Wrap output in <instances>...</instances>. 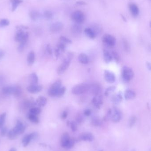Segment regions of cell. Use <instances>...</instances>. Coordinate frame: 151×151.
Wrapping results in <instances>:
<instances>
[{
	"mask_svg": "<svg viewBox=\"0 0 151 151\" xmlns=\"http://www.w3.org/2000/svg\"><path fill=\"white\" fill-rule=\"evenodd\" d=\"M16 29L17 31L15 36V40L17 42H20V44H26L29 37L28 32H24L19 26L16 27Z\"/></svg>",
	"mask_w": 151,
	"mask_h": 151,
	"instance_id": "cell-1",
	"label": "cell"
},
{
	"mask_svg": "<svg viewBox=\"0 0 151 151\" xmlns=\"http://www.w3.org/2000/svg\"><path fill=\"white\" fill-rule=\"evenodd\" d=\"M74 57V55L72 52H69L67 54V58L65 59L62 63L58 67L57 69V73L59 75L62 74L64 73L67 69L68 68L72 60Z\"/></svg>",
	"mask_w": 151,
	"mask_h": 151,
	"instance_id": "cell-2",
	"label": "cell"
},
{
	"mask_svg": "<svg viewBox=\"0 0 151 151\" xmlns=\"http://www.w3.org/2000/svg\"><path fill=\"white\" fill-rule=\"evenodd\" d=\"M90 85L87 84H81L73 88L72 92L73 94L79 95L89 91Z\"/></svg>",
	"mask_w": 151,
	"mask_h": 151,
	"instance_id": "cell-3",
	"label": "cell"
},
{
	"mask_svg": "<svg viewBox=\"0 0 151 151\" xmlns=\"http://www.w3.org/2000/svg\"><path fill=\"white\" fill-rule=\"evenodd\" d=\"M71 18L75 22L78 24H81L84 22L86 20V16L84 13L80 10H77L73 12Z\"/></svg>",
	"mask_w": 151,
	"mask_h": 151,
	"instance_id": "cell-4",
	"label": "cell"
},
{
	"mask_svg": "<svg viewBox=\"0 0 151 151\" xmlns=\"http://www.w3.org/2000/svg\"><path fill=\"white\" fill-rule=\"evenodd\" d=\"M134 76V73L131 68L126 66L123 67L122 71V77L125 81L129 82L133 79Z\"/></svg>",
	"mask_w": 151,
	"mask_h": 151,
	"instance_id": "cell-5",
	"label": "cell"
},
{
	"mask_svg": "<svg viewBox=\"0 0 151 151\" xmlns=\"http://www.w3.org/2000/svg\"><path fill=\"white\" fill-rule=\"evenodd\" d=\"M62 85V81L58 80L55 81L51 85L48 91V94L51 97L57 96L58 89H60Z\"/></svg>",
	"mask_w": 151,
	"mask_h": 151,
	"instance_id": "cell-6",
	"label": "cell"
},
{
	"mask_svg": "<svg viewBox=\"0 0 151 151\" xmlns=\"http://www.w3.org/2000/svg\"><path fill=\"white\" fill-rule=\"evenodd\" d=\"M102 40L103 42L109 47H113L114 46L116 42V39L115 37L111 34H108L103 35Z\"/></svg>",
	"mask_w": 151,
	"mask_h": 151,
	"instance_id": "cell-7",
	"label": "cell"
},
{
	"mask_svg": "<svg viewBox=\"0 0 151 151\" xmlns=\"http://www.w3.org/2000/svg\"><path fill=\"white\" fill-rule=\"evenodd\" d=\"M121 117H122V113L121 111L117 107H113V113H112L111 116L112 121L115 123L121 121Z\"/></svg>",
	"mask_w": 151,
	"mask_h": 151,
	"instance_id": "cell-8",
	"label": "cell"
},
{
	"mask_svg": "<svg viewBox=\"0 0 151 151\" xmlns=\"http://www.w3.org/2000/svg\"><path fill=\"white\" fill-rule=\"evenodd\" d=\"M63 28V24L60 22L54 23L50 25V30L52 33H58L62 30Z\"/></svg>",
	"mask_w": 151,
	"mask_h": 151,
	"instance_id": "cell-9",
	"label": "cell"
},
{
	"mask_svg": "<svg viewBox=\"0 0 151 151\" xmlns=\"http://www.w3.org/2000/svg\"><path fill=\"white\" fill-rule=\"evenodd\" d=\"M13 129L17 133V135H20L24 133L25 127L21 121L18 120L16 122V126L14 127Z\"/></svg>",
	"mask_w": 151,
	"mask_h": 151,
	"instance_id": "cell-10",
	"label": "cell"
},
{
	"mask_svg": "<svg viewBox=\"0 0 151 151\" xmlns=\"http://www.w3.org/2000/svg\"><path fill=\"white\" fill-rule=\"evenodd\" d=\"M104 78L107 82L110 84L114 82L116 80L114 74L112 72L107 70L104 72Z\"/></svg>",
	"mask_w": 151,
	"mask_h": 151,
	"instance_id": "cell-11",
	"label": "cell"
},
{
	"mask_svg": "<svg viewBox=\"0 0 151 151\" xmlns=\"http://www.w3.org/2000/svg\"><path fill=\"white\" fill-rule=\"evenodd\" d=\"M101 89L99 85L96 84L90 85L89 91H90L93 95H95V96L99 95L101 93Z\"/></svg>",
	"mask_w": 151,
	"mask_h": 151,
	"instance_id": "cell-12",
	"label": "cell"
},
{
	"mask_svg": "<svg viewBox=\"0 0 151 151\" xmlns=\"http://www.w3.org/2000/svg\"><path fill=\"white\" fill-rule=\"evenodd\" d=\"M129 11L133 16L137 17L139 15L140 10L137 5L132 3L129 4Z\"/></svg>",
	"mask_w": 151,
	"mask_h": 151,
	"instance_id": "cell-13",
	"label": "cell"
},
{
	"mask_svg": "<svg viewBox=\"0 0 151 151\" xmlns=\"http://www.w3.org/2000/svg\"><path fill=\"white\" fill-rule=\"evenodd\" d=\"M79 140L85 141H93L94 140V136L92 133H84L79 136Z\"/></svg>",
	"mask_w": 151,
	"mask_h": 151,
	"instance_id": "cell-14",
	"label": "cell"
},
{
	"mask_svg": "<svg viewBox=\"0 0 151 151\" xmlns=\"http://www.w3.org/2000/svg\"><path fill=\"white\" fill-rule=\"evenodd\" d=\"M92 103L95 107H96L98 109H99L103 104L102 96H101L100 95L95 96L92 99Z\"/></svg>",
	"mask_w": 151,
	"mask_h": 151,
	"instance_id": "cell-15",
	"label": "cell"
},
{
	"mask_svg": "<svg viewBox=\"0 0 151 151\" xmlns=\"http://www.w3.org/2000/svg\"><path fill=\"white\" fill-rule=\"evenodd\" d=\"M43 87L41 86L37 85H31L30 86L27 87V90L29 92L32 94H35L40 92L42 91Z\"/></svg>",
	"mask_w": 151,
	"mask_h": 151,
	"instance_id": "cell-16",
	"label": "cell"
},
{
	"mask_svg": "<svg viewBox=\"0 0 151 151\" xmlns=\"http://www.w3.org/2000/svg\"><path fill=\"white\" fill-rule=\"evenodd\" d=\"M70 139V137L68 133L67 132L63 133L61 138L60 144L61 147L65 148L68 142Z\"/></svg>",
	"mask_w": 151,
	"mask_h": 151,
	"instance_id": "cell-17",
	"label": "cell"
},
{
	"mask_svg": "<svg viewBox=\"0 0 151 151\" xmlns=\"http://www.w3.org/2000/svg\"><path fill=\"white\" fill-rule=\"evenodd\" d=\"M123 100V97L121 93L115 94L112 97L111 101L114 104H118Z\"/></svg>",
	"mask_w": 151,
	"mask_h": 151,
	"instance_id": "cell-18",
	"label": "cell"
},
{
	"mask_svg": "<svg viewBox=\"0 0 151 151\" xmlns=\"http://www.w3.org/2000/svg\"><path fill=\"white\" fill-rule=\"evenodd\" d=\"M84 32L87 36L91 39H94L96 38L97 34L95 32L93 29L91 28H87L85 29Z\"/></svg>",
	"mask_w": 151,
	"mask_h": 151,
	"instance_id": "cell-19",
	"label": "cell"
},
{
	"mask_svg": "<svg viewBox=\"0 0 151 151\" xmlns=\"http://www.w3.org/2000/svg\"><path fill=\"white\" fill-rule=\"evenodd\" d=\"M16 86H7L2 89V92L4 95H10L14 94Z\"/></svg>",
	"mask_w": 151,
	"mask_h": 151,
	"instance_id": "cell-20",
	"label": "cell"
},
{
	"mask_svg": "<svg viewBox=\"0 0 151 151\" xmlns=\"http://www.w3.org/2000/svg\"><path fill=\"white\" fill-rule=\"evenodd\" d=\"M103 57L105 62L106 63L110 62L113 60V56L112 54L109 52L108 50H103Z\"/></svg>",
	"mask_w": 151,
	"mask_h": 151,
	"instance_id": "cell-21",
	"label": "cell"
},
{
	"mask_svg": "<svg viewBox=\"0 0 151 151\" xmlns=\"http://www.w3.org/2000/svg\"><path fill=\"white\" fill-rule=\"evenodd\" d=\"M136 96V93L131 90H127L125 91L124 97L126 100H131L135 98Z\"/></svg>",
	"mask_w": 151,
	"mask_h": 151,
	"instance_id": "cell-22",
	"label": "cell"
},
{
	"mask_svg": "<svg viewBox=\"0 0 151 151\" xmlns=\"http://www.w3.org/2000/svg\"><path fill=\"white\" fill-rule=\"evenodd\" d=\"M78 59L79 61L83 64H87L89 62L88 57L84 53H81L79 55Z\"/></svg>",
	"mask_w": 151,
	"mask_h": 151,
	"instance_id": "cell-23",
	"label": "cell"
},
{
	"mask_svg": "<svg viewBox=\"0 0 151 151\" xmlns=\"http://www.w3.org/2000/svg\"><path fill=\"white\" fill-rule=\"evenodd\" d=\"M71 30L73 34H79L81 33L82 31V28L80 24H76L72 26L71 28Z\"/></svg>",
	"mask_w": 151,
	"mask_h": 151,
	"instance_id": "cell-24",
	"label": "cell"
},
{
	"mask_svg": "<svg viewBox=\"0 0 151 151\" xmlns=\"http://www.w3.org/2000/svg\"><path fill=\"white\" fill-rule=\"evenodd\" d=\"M35 60V54L33 51L29 53L27 57V63L28 65H32L34 63Z\"/></svg>",
	"mask_w": 151,
	"mask_h": 151,
	"instance_id": "cell-25",
	"label": "cell"
},
{
	"mask_svg": "<svg viewBox=\"0 0 151 151\" xmlns=\"http://www.w3.org/2000/svg\"><path fill=\"white\" fill-rule=\"evenodd\" d=\"M47 99L45 97L40 96L36 99V103L40 107H45L46 105Z\"/></svg>",
	"mask_w": 151,
	"mask_h": 151,
	"instance_id": "cell-26",
	"label": "cell"
},
{
	"mask_svg": "<svg viewBox=\"0 0 151 151\" xmlns=\"http://www.w3.org/2000/svg\"><path fill=\"white\" fill-rule=\"evenodd\" d=\"M30 81L32 85H37L38 77L36 73H32L30 76Z\"/></svg>",
	"mask_w": 151,
	"mask_h": 151,
	"instance_id": "cell-27",
	"label": "cell"
},
{
	"mask_svg": "<svg viewBox=\"0 0 151 151\" xmlns=\"http://www.w3.org/2000/svg\"><path fill=\"white\" fill-rule=\"evenodd\" d=\"M32 140V138L30 134L25 135L23 138L22 141L23 146L24 147H27L29 143Z\"/></svg>",
	"mask_w": 151,
	"mask_h": 151,
	"instance_id": "cell-28",
	"label": "cell"
},
{
	"mask_svg": "<svg viewBox=\"0 0 151 151\" xmlns=\"http://www.w3.org/2000/svg\"><path fill=\"white\" fill-rule=\"evenodd\" d=\"M29 16L32 20L36 21L40 17V14L39 12L37 11H33L30 12Z\"/></svg>",
	"mask_w": 151,
	"mask_h": 151,
	"instance_id": "cell-29",
	"label": "cell"
},
{
	"mask_svg": "<svg viewBox=\"0 0 151 151\" xmlns=\"http://www.w3.org/2000/svg\"><path fill=\"white\" fill-rule=\"evenodd\" d=\"M28 119L33 123L38 124L39 122V119L37 115L29 113L28 116Z\"/></svg>",
	"mask_w": 151,
	"mask_h": 151,
	"instance_id": "cell-30",
	"label": "cell"
},
{
	"mask_svg": "<svg viewBox=\"0 0 151 151\" xmlns=\"http://www.w3.org/2000/svg\"><path fill=\"white\" fill-rule=\"evenodd\" d=\"M17 136H18V135L13 130V129L12 130H10V131L8 132V135H7L8 139L10 140H14L16 139V138L17 137Z\"/></svg>",
	"mask_w": 151,
	"mask_h": 151,
	"instance_id": "cell-31",
	"label": "cell"
},
{
	"mask_svg": "<svg viewBox=\"0 0 151 151\" xmlns=\"http://www.w3.org/2000/svg\"><path fill=\"white\" fill-rule=\"evenodd\" d=\"M11 2L12 3V12H14L16 9L18 5L22 3L23 1L21 0H11Z\"/></svg>",
	"mask_w": 151,
	"mask_h": 151,
	"instance_id": "cell-32",
	"label": "cell"
},
{
	"mask_svg": "<svg viewBox=\"0 0 151 151\" xmlns=\"http://www.w3.org/2000/svg\"><path fill=\"white\" fill-rule=\"evenodd\" d=\"M92 124L95 126H99L102 124V121L99 118L94 117L92 119Z\"/></svg>",
	"mask_w": 151,
	"mask_h": 151,
	"instance_id": "cell-33",
	"label": "cell"
},
{
	"mask_svg": "<svg viewBox=\"0 0 151 151\" xmlns=\"http://www.w3.org/2000/svg\"><path fill=\"white\" fill-rule=\"evenodd\" d=\"M116 88L114 86H110V87L106 89L105 92V95L106 96H108L111 94V93L115 91Z\"/></svg>",
	"mask_w": 151,
	"mask_h": 151,
	"instance_id": "cell-34",
	"label": "cell"
},
{
	"mask_svg": "<svg viewBox=\"0 0 151 151\" xmlns=\"http://www.w3.org/2000/svg\"><path fill=\"white\" fill-rule=\"evenodd\" d=\"M41 112V110L38 107H32L29 110V113L36 115H39Z\"/></svg>",
	"mask_w": 151,
	"mask_h": 151,
	"instance_id": "cell-35",
	"label": "cell"
},
{
	"mask_svg": "<svg viewBox=\"0 0 151 151\" xmlns=\"http://www.w3.org/2000/svg\"><path fill=\"white\" fill-rule=\"evenodd\" d=\"M122 43H123L124 49L126 52H128L130 50V47L129 44V43L127 40L123 38L122 39Z\"/></svg>",
	"mask_w": 151,
	"mask_h": 151,
	"instance_id": "cell-36",
	"label": "cell"
},
{
	"mask_svg": "<svg viewBox=\"0 0 151 151\" xmlns=\"http://www.w3.org/2000/svg\"><path fill=\"white\" fill-rule=\"evenodd\" d=\"M59 40L60 42H62L63 43H64L66 45L67 44H71L72 43V41L69 38H67L66 37L63 36H61L59 38Z\"/></svg>",
	"mask_w": 151,
	"mask_h": 151,
	"instance_id": "cell-37",
	"label": "cell"
},
{
	"mask_svg": "<svg viewBox=\"0 0 151 151\" xmlns=\"http://www.w3.org/2000/svg\"><path fill=\"white\" fill-rule=\"evenodd\" d=\"M137 118L134 115L132 116L129 118V126L130 127H132L134 125H135V123L137 121Z\"/></svg>",
	"mask_w": 151,
	"mask_h": 151,
	"instance_id": "cell-38",
	"label": "cell"
},
{
	"mask_svg": "<svg viewBox=\"0 0 151 151\" xmlns=\"http://www.w3.org/2000/svg\"><path fill=\"white\" fill-rule=\"evenodd\" d=\"M75 144V139L70 138V140H69V141L68 142L65 148V149H71L74 146Z\"/></svg>",
	"mask_w": 151,
	"mask_h": 151,
	"instance_id": "cell-39",
	"label": "cell"
},
{
	"mask_svg": "<svg viewBox=\"0 0 151 151\" xmlns=\"http://www.w3.org/2000/svg\"><path fill=\"white\" fill-rule=\"evenodd\" d=\"M6 114L5 113H2L0 115V129H1L4 123L5 118H6Z\"/></svg>",
	"mask_w": 151,
	"mask_h": 151,
	"instance_id": "cell-40",
	"label": "cell"
},
{
	"mask_svg": "<svg viewBox=\"0 0 151 151\" xmlns=\"http://www.w3.org/2000/svg\"><path fill=\"white\" fill-rule=\"evenodd\" d=\"M113 58L114 59L115 61L116 62H119L120 60V57L119 55V54L118 53L116 52V51H113L111 53Z\"/></svg>",
	"mask_w": 151,
	"mask_h": 151,
	"instance_id": "cell-41",
	"label": "cell"
},
{
	"mask_svg": "<svg viewBox=\"0 0 151 151\" xmlns=\"http://www.w3.org/2000/svg\"><path fill=\"white\" fill-rule=\"evenodd\" d=\"M66 91V89L65 87H61L60 89H58V91L57 93V96L60 97L63 96Z\"/></svg>",
	"mask_w": 151,
	"mask_h": 151,
	"instance_id": "cell-42",
	"label": "cell"
},
{
	"mask_svg": "<svg viewBox=\"0 0 151 151\" xmlns=\"http://www.w3.org/2000/svg\"><path fill=\"white\" fill-rule=\"evenodd\" d=\"M22 93V89L19 86H16L15 87V90L14 92V96L16 97H19L20 96Z\"/></svg>",
	"mask_w": 151,
	"mask_h": 151,
	"instance_id": "cell-43",
	"label": "cell"
},
{
	"mask_svg": "<svg viewBox=\"0 0 151 151\" xmlns=\"http://www.w3.org/2000/svg\"><path fill=\"white\" fill-rule=\"evenodd\" d=\"M76 123L78 124H80L81 123H83L84 121V118L83 117V116L80 114L77 115L76 117Z\"/></svg>",
	"mask_w": 151,
	"mask_h": 151,
	"instance_id": "cell-44",
	"label": "cell"
},
{
	"mask_svg": "<svg viewBox=\"0 0 151 151\" xmlns=\"http://www.w3.org/2000/svg\"><path fill=\"white\" fill-rule=\"evenodd\" d=\"M10 22L8 20L2 19L0 20V27H4L9 25Z\"/></svg>",
	"mask_w": 151,
	"mask_h": 151,
	"instance_id": "cell-45",
	"label": "cell"
},
{
	"mask_svg": "<svg viewBox=\"0 0 151 151\" xmlns=\"http://www.w3.org/2000/svg\"><path fill=\"white\" fill-rule=\"evenodd\" d=\"M66 47V45L61 42L58 43L57 45V48L60 51H62V52H64Z\"/></svg>",
	"mask_w": 151,
	"mask_h": 151,
	"instance_id": "cell-46",
	"label": "cell"
},
{
	"mask_svg": "<svg viewBox=\"0 0 151 151\" xmlns=\"http://www.w3.org/2000/svg\"><path fill=\"white\" fill-rule=\"evenodd\" d=\"M44 16L45 18L47 19H51L53 16V14L52 12L50 11H46L44 13Z\"/></svg>",
	"mask_w": 151,
	"mask_h": 151,
	"instance_id": "cell-47",
	"label": "cell"
},
{
	"mask_svg": "<svg viewBox=\"0 0 151 151\" xmlns=\"http://www.w3.org/2000/svg\"><path fill=\"white\" fill-rule=\"evenodd\" d=\"M77 124L75 121H73L72 122H71L70 124V126H71V129L72 130L73 132H75L77 130Z\"/></svg>",
	"mask_w": 151,
	"mask_h": 151,
	"instance_id": "cell-48",
	"label": "cell"
},
{
	"mask_svg": "<svg viewBox=\"0 0 151 151\" xmlns=\"http://www.w3.org/2000/svg\"><path fill=\"white\" fill-rule=\"evenodd\" d=\"M112 114V110L111 109H109L106 115L105 116L104 120H107L109 119L110 117H111Z\"/></svg>",
	"mask_w": 151,
	"mask_h": 151,
	"instance_id": "cell-49",
	"label": "cell"
},
{
	"mask_svg": "<svg viewBox=\"0 0 151 151\" xmlns=\"http://www.w3.org/2000/svg\"><path fill=\"white\" fill-rule=\"evenodd\" d=\"M7 132V129L6 127L2 128L0 132V135L2 137H4L5 135Z\"/></svg>",
	"mask_w": 151,
	"mask_h": 151,
	"instance_id": "cell-50",
	"label": "cell"
},
{
	"mask_svg": "<svg viewBox=\"0 0 151 151\" xmlns=\"http://www.w3.org/2000/svg\"><path fill=\"white\" fill-rule=\"evenodd\" d=\"M46 51L49 55H52V49L51 48V47H50V45L48 44L47 45Z\"/></svg>",
	"mask_w": 151,
	"mask_h": 151,
	"instance_id": "cell-51",
	"label": "cell"
},
{
	"mask_svg": "<svg viewBox=\"0 0 151 151\" xmlns=\"http://www.w3.org/2000/svg\"><path fill=\"white\" fill-rule=\"evenodd\" d=\"M24 45L22 44H20L19 46H18L17 48V50L19 52H22L23 51V50H24Z\"/></svg>",
	"mask_w": 151,
	"mask_h": 151,
	"instance_id": "cell-52",
	"label": "cell"
},
{
	"mask_svg": "<svg viewBox=\"0 0 151 151\" xmlns=\"http://www.w3.org/2000/svg\"><path fill=\"white\" fill-rule=\"evenodd\" d=\"M91 114V110H90V109H87L84 112V115L86 116H90Z\"/></svg>",
	"mask_w": 151,
	"mask_h": 151,
	"instance_id": "cell-53",
	"label": "cell"
},
{
	"mask_svg": "<svg viewBox=\"0 0 151 151\" xmlns=\"http://www.w3.org/2000/svg\"><path fill=\"white\" fill-rule=\"evenodd\" d=\"M68 115V113L67 111H64L61 115V118L62 119H65L67 118Z\"/></svg>",
	"mask_w": 151,
	"mask_h": 151,
	"instance_id": "cell-54",
	"label": "cell"
},
{
	"mask_svg": "<svg viewBox=\"0 0 151 151\" xmlns=\"http://www.w3.org/2000/svg\"><path fill=\"white\" fill-rule=\"evenodd\" d=\"M75 4L78 5H86L87 4V3L83 1H78L76 2Z\"/></svg>",
	"mask_w": 151,
	"mask_h": 151,
	"instance_id": "cell-55",
	"label": "cell"
},
{
	"mask_svg": "<svg viewBox=\"0 0 151 151\" xmlns=\"http://www.w3.org/2000/svg\"><path fill=\"white\" fill-rule=\"evenodd\" d=\"M60 52V51L57 48L55 49V50H54V55H55V56L56 57V58H58V57L59 56Z\"/></svg>",
	"mask_w": 151,
	"mask_h": 151,
	"instance_id": "cell-56",
	"label": "cell"
},
{
	"mask_svg": "<svg viewBox=\"0 0 151 151\" xmlns=\"http://www.w3.org/2000/svg\"><path fill=\"white\" fill-rule=\"evenodd\" d=\"M32 138V140H34L37 138V137H38V133L36 132H33L30 134Z\"/></svg>",
	"mask_w": 151,
	"mask_h": 151,
	"instance_id": "cell-57",
	"label": "cell"
},
{
	"mask_svg": "<svg viewBox=\"0 0 151 151\" xmlns=\"http://www.w3.org/2000/svg\"><path fill=\"white\" fill-rule=\"evenodd\" d=\"M4 53L2 50H0V60L4 57Z\"/></svg>",
	"mask_w": 151,
	"mask_h": 151,
	"instance_id": "cell-58",
	"label": "cell"
},
{
	"mask_svg": "<svg viewBox=\"0 0 151 151\" xmlns=\"http://www.w3.org/2000/svg\"><path fill=\"white\" fill-rule=\"evenodd\" d=\"M146 66H147V68L149 70H151V63L149 62H147L146 63Z\"/></svg>",
	"mask_w": 151,
	"mask_h": 151,
	"instance_id": "cell-59",
	"label": "cell"
},
{
	"mask_svg": "<svg viewBox=\"0 0 151 151\" xmlns=\"http://www.w3.org/2000/svg\"><path fill=\"white\" fill-rule=\"evenodd\" d=\"M121 18L123 19V20L125 22H127V19L125 17V16H124L122 15H121Z\"/></svg>",
	"mask_w": 151,
	"mask_h": 151,
	"instance_id": "cell-60",
	"label": "cell"
},
{
	"mask_svg": "<svg viewBox=\"0 0 151 151\" xmlns=\"http://www.w3.org/2000/svg\"><path fill=\"white\" fill-rule=\"evenodd\" d=\"M9 151H17V150H16V149L15 148H13L12 149H10V150Z\"/></svg>",
	"mask_w": 151,
	"mask_h": 151,
	"instance_id": "cell-61",
	"label": "cell"
},
{
	"mask_svg": "<svg viewBox=\"0 0 151 151\" xmlns=\"http://www.w3.org/2000/svg\"><path fill=\"white\" fill-rule=\"evenodd\" d=\"M70 124H71V122H70L69 121H67V126L70 125Z\"/></svg>",
	"mask_w": 151,
	"mask_h": 151,
	"instance_id": "cell-62",
	"label": "cell"
},
{
	"mask_svg": "<svg viewBox=\"0 0 151 151\" xmlns=\"http://www.w3.org/2000/svg\"><path fill=\"white\" fill-rule=\"evenodd\" d=\"M103 151V150H100V151Z\"/></svg>",
	"mask_w": 151,
	"mask_h": 151,
	"instance_id": "cell-63",
	"label": "cell"
},
{
	"mask_svg": "<svg viewBox=\"0 0 151 151\" xmlns=\"http://www.w3.org/2000/svg\"></svg>",
	"mask_w": 151,
	"mask_h": 151,
	"instance_id": "cell-64",
	"label": "cell"
}]
</instances>
